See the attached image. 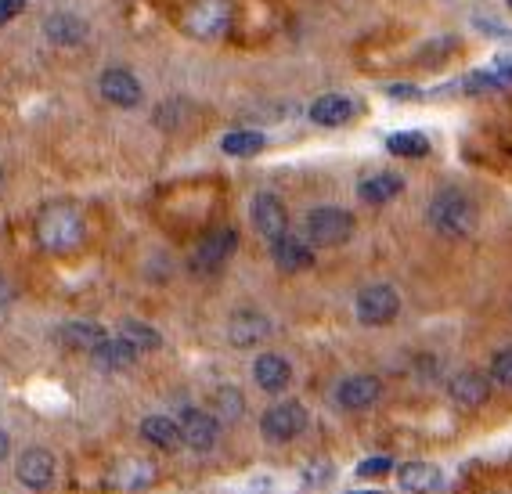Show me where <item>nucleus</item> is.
<instances>
[{"instance_id":"1","label":"nucleus","mask_w":512,"mask_h":494,"mask_svg":"<svg viewBox=\"0 0 512 494\" xmlns=\"http://www.w3.org/2000/svg\"><path fill=\"white\" fill-rule=\"evenodd\" d=\"M426 220L444 238H469L480 224V210L473 195H466L462 188H440L426 206Z\"/></svg>"},{"instance_id":"16","label":"nucleus","mask_w":512,"mask_h":494,"mask_svg":"<svg viewBox=\"0 0 512 494\" xmlns=\"http://www.w3.org/2000/svg\"><path fill=\"white\" fill-rule=\"evenodd\" d=\"M253 383L264 394H285L289 383H293V365L282 354H260L253 361Z\"/></svg>"},{"instance_id":"31","label":"nucleus","mask_w":512,"mask_h":494,"mask_svg":"<svg viewBox=\"0 0 512 494\" xmlns=\"http://www.w3.org/2000/svg\"><path fill=\"white\" fill-rule=\"evenodd\" d=\"M8 451H11V437L4 430H0V462H4V458H8Z\"/></svg>"},{"instance_id":"19","label":"nucleus","mask_w":512,"mask_h":494,"mask_svg":"<svg viewBox=\"0 0 512 494\" xmlns=\"http://www.w3.org/2000/svg\"><path fill=\"white\" fill-rule=\"evenodd\" d=\"M440 484H444V473L430 462H404L397 469V487L408 494H433Z\"/></svg>"},{"instance_id":"17","label":"nucleus","mask_w":512,"mask_h":494,"mask_svg":"<svg viewBox=\"0 0 512 494\" xmlns=\"http://www.w3.org/2000/svg\"><path fill=\"white\" fill-rule=\"evenodd\" d=\"M401 192H404V177L394 174V170H379V174L365 177V181L357 184V199L368 202V206H386V202H394Z\"/></svg>"},{"instance_id":"34","label":"nucleus","mask_w":512,"mask_h":494,"mask_svg":"<svg viewBox=\"0 0 512 494\" xmlns=\"http://www.w3.org/2000/svg\"><path fill=\"white\" fill-rule=\"evenodd\" d=\"M505 4H509V11H512V0H505Z\"/></svg>"},{"instance_id":"28","label":"nucleus","mask_w":512,"mask_h":494,"mask_svg":"<svg viewBox=\"0 0 512 494\" xmlns=\"http://www.w3.org/2000/svg\"><path fill=\"white\" fill-rule=\"evenodd\" d=\"M217 408L228 422H238V419H242V412H246V401H242V394H238L235 386H220V390H217Z\"/></svg>"},{"instance_id":"12","label":"nucleus","mask_w":512,"mask_h":494,"mask_svg":"<svg viewBox=\"0 0 512 494\" xmlns=\"http://www.w3.org/2000/svg\"><path fill=\"white\" fill-rule=\"evenodd\" d=\"M55 455L47 448H29L19 455V466H15V476H19V484L29 487V491H47V487L55 484Z\"/></svg>"},{"instance_id":"27","label":"nucleus","mask_w":512,"mask_h":494,"mask_svg":"<svg viewBox=\"0 0 512 494\" xmlns=\"http://www.w3.org/2000/svg\"><path fill=\"white\" fill-rule=\"evenodd\" d=\"M491 383H498L502 390H512V347H502L491 354V368H487Z\"/></svg>"},{"instance_id":"6","label":"nucleus","mask_w":512,"mask_h":494,"mask_svg":"<svg viewBox=\"0 0 512 494\" xmlns=\"http://www.w3.org/2000/svg\"><path fill=\"white\" fill-rule=\"evenodd\" d=\"M307 430V408L300 401H278L260 415V433L271 444H285V440L300 437Z\"/></svg>"},{"instance_id":"18","label":"nucleus","mask_w":512,"mask_h":494,"mask_svg":"<svg viewBox=\"0 0 512 494\" xmlns=\"http://www.w3.org/2000/svg\"><path fill=\"white\" fill-rule=\"evenodd\" d=\"M354 112L357 101L347 98V94H321L311 105V123H318V127H343V123L354 119Z\"/></svg>"},{"instance_id":"4","label":"nucleus","mask_w":512,"mask_h":494,"mask_svg":"<svg viewBox=\"0 0 512 494\" xmlns=\"http://www.w3.org/2000/svg\"><path fill=\"white\" fill-rule=\"evenodd\" d=\"M235 22V4L231 0H192L184 8V33H192L195 40H220Z\"/></svg>"},{"instance_id":"20","label":"nucleus","mask_w":512,"mask_h":494,"mask_svg":"<svg viewBox=\"0 0 512 494\" xmlns=\"http://www.w3.org/2000/svg\"><path fill=\"white\" fill-rule=\"evenodd\" d=\"M141 440H148V444L159 451H177L184 444L181 422L170 419V415H148V419L141 422Z\"/></svg>"},{"instance_id":"24","label":"nucleus","mask_w":512,"mask_h":494,"mask_svg":"<svg viewBox=\"0 0 512 494\" xmlns=\"http://www.w3.org/2000/svg\"><path fill=\"white\" fill-rule=\"evenodd\" d=\"M264 145H267V138L260 130H231V134H224V141H220V152H224V156L249 159V156H256V152H264Z\"/></svg>"},{"instance_id":"30","label":"nucleus","mask_w":512,"mask_h":494,"mask_svg":"<svg viewBox=\"0 0 512 494\" xmlns=\"http://www.w3.org/2000/svg\"><path fill=\"white\" fill-rule=\"evenodd\" d=\"M26 11V0H0V26H8L11 19H19Z\"/></svg>"},{"instance_id":"29","label":"nucleus","mask_w":512,"mask_h":494,"mask_svg":"<svg viewBox=\"0 0 512 494\" xmlns=\"http://www.w3.org/2000/svg\"><path fill=\"white\" fill-rule=\"evenodd\" d=\"M386 473H394V458H386V455L365 458V462L357 466V476H365V480H379V476H386Z\"/></svg>"},{"instance_id":"14","label":"nucleus","mask_w":512,"mask_h":494,"mask_svg":"<svg viewBox=\"0 0 512 494\" xmlns=\"http://www.w3.org/2000/svg\"><path fill=\"white\" fill-rule=\"evenodd\" d=\"M271 332H275V325H271V318L260 314V311H235L228 321V339L242 350L264 343Z\"/></svg>"},{"instance_id":"26","label":"nucleus","mask_w":512,"mask_h":494,"mask_svg":"<svg viewBox=\"0 0 512 494\" xmlns=\"http://www.w3.org/2000/svg\"><path fill=\"white\" fill-rule=\"evenodd\" d=\"M386 148H390L394 156H401V159H422V156H430V141H426V134H419V130L390 134Z\"/></svg>"},{"instance_id":"10","label":"nucleus","mask_w":512,"mask_h":494,"mask_svg":"<svg viewBox=\"0 0 512 494\" xmlns=\"http://www.w3.org/2000/svg\"><path fill=\"white\" fill-rule=\"evenodd\" d=\"M98 91L101 98L116 105V109H138L145 91H141V80L130 69H105L98 76Z\"/></svg>"},{"instance_id":"22","label":"nucleus","mask_w":512,"mask_h":494,"mask_svg":"<svg viewBox=\"0 0 512 494\" xmlns=\"http://www.w3.org/2000/svg\"><path fill=\"white\" fill-rule=\"evenodd\" d=\"M58 339H62L65 347L94 354V350H98L109 336H105V329H101V325H94V321H65L62 329H58Z\"/></svg>"},{"instance_id":"13","label":"nucleus","mask_w":512,"mask_h":494,"mask_svg":"<svg viewBox=\"0 0 512 494\" xmlns=\"http://www.w3.org/2000/svg\"><path fill=\"white\" fill-rule=\"evenodd\" d=\"M383 394V383L375 376H347L336 386V404L343 412H361V408H372Z\"/></svg>"},{"instance_id":"2","label":"nucleus","mask_w":512,"mask_h":494,"mask_svg":"<svg viewBox=\"0 0 512 494\" xmlns=\"http://www.w3.org/2000/svg\"><path fill=\"white\" fill-rule=\"evenodd\" d=\"M87 238V220L76 206L55 202L37 217V242L47 253H76Z\"/></svg>"},{"instance_id":"15","label":"nucleus","mask_w":512,"mask_h":494,"mask_svg":"<svg viewBox=\"0 0 512 494\" xmlns=\"http://www.w3.org/2000/svg\"><path fill=\"white\" fill-rule=\"evenodd\" d=\"M271 260L278 264V271L296 275V271L314 267V246L300 235H285V238H278V242H271Z\"/></svg>"},{"instance_id":"5","label":"nucleus","mask_w":512,"mask_h":494,"mask_svg":"<svg viewBox=\"0 0 512 494\" xmlns=\"http://www.w3.org/2000/svg\"><path fill=\"white\" fill-rule=\"evenodd\" d=\"M354 314L365 329H383L401 314V293L390 282H372L365 285L354 300Z\"/></svg>"},{"instance_id":"11","label":"nucleus","mask_w":512,"mask_h":494,"mask_svg":"<svg viewBox=\"0 0 512 494\" xmlns=\"http://www.w3.org/2000/svg\"><path fill=\"white\" fill-rule=\"evenodd\" d=\"M491 376H480V372H455L448 379V397L455 408L462 412H476L491 401Z\"/></svg>"},{"instance_id":"7","label":"nucleus","mask_w":512,"mask_h":494,"mask_svg":"<svg viewBox=\"0 0 512 494\" xmlns=\"http://www.w3.org/2000/svg\"><path fill=\"white\" fill-rule=\"evenodd\" d=\"M235 249H238V231L217 228L206 238H199V246L192 249V260H188V264H192L195 275H213V271H220V267L228 264Z\"/></svg>"},{"instance_id":"21","label":"nucleus","mask_w":512,"mask_h":494,"mask_svg":"<svg viewBox=\"0 0 512 494\" xmlns=\"http://www.w3.org/2000/svg\"><path fill=\"white\" fill-rule=\"evenodd\" d=\"M91 357H94V365H98L101 372H119V368H130L134 361H138V350L130 347L123 336H109Z\"/></svg>"},{"instance_id":"33","label":"nucleus","mask_w":512,"mask_h":494,"mask_svg":"<svg viewBox=\"0 0 512 494\" xmlns=\"http://www.w3.org/2000/svg\"><path fill=\"white\" fill-rule=\"evenodd\" d=\"M0 188H4V170H0Z\"/></svg>"},{"instance_id":"9","label":"nucleus","mask_w":512,"mask_h":494,"mask_svg":"<svg viewBox=\"0 0 512 494\" xmlns=\"http://www.w3.org/2000/svg\"><path fill=\"white\" fill-rule=\"evenodd\" d=\"M181 433H184V448L199 451V455H206V451L217 448L220 440V422L213 412H202V408H181Z\"/></svg>"},{"instance_id":"32","label":"nucleus","mask_w":512,"mask_h":494,"mask_svg":"<svg viewBox=\"0 0 512 494\" xmlns=\"http://www.w3.org/2000/svg\"><path fill=\"white\" fill-rule=\"evenodd\" d=\"M350 494H383V491H350Z\"/></svg>"},{"instance_id":"3","label":"nucleus","mask_w":512,"mask_h":494,"mask_svg":"<svg viewBox=\"0 0 512 494\" xmlns=\"http://www.w3.org/2000/svg\"><path fill=\"white\" fill-rule=\"evenodd\" d=\"M354 213L343 210V206H314L303 220V238L318 249H332V246H343L350 242L354 235Z\"/></svg>"},{"instance_id":"25","label":"nucleus","mask_w":512,"mask_h":494,"mask_svg":"<svg viewBox=\"0 0 512 494\" xmlns=\"http://www.w3.org/2000/svg\"><path fill=\"white\" fill-rule=\"evenodd\" d=\"M119 336L127 339V343L134 350H138V354L163 347V336H159V332L152 329V325H145V321H123V325H119Z\"/></svg>"},{"instance_id":"23","label":"nucleus","mask_w":512,"mask_h":494,"mask_svg":"<svg viewBox=\"0 0 512 494\" xmlns=\"http://www.w3.org/2000/svg\"><path fill=\"white\" fill-rule=\"evenodd\" d=\"M44 33H47V40L51 44H58V47H76V44H83L87 40V22L83 19H76V15H51V19L44 22Z\"/></svg>"},{"instance_id":"8","label":"nucleus","mask_w":512,"mask_h":494,"mask_svg":"<svg viewBox=\"0 0 512 494\" xmlns=\"http://www.w3.org/2000/svg\"><path fill=\"white\" fill-rule=\"evenodd\" d=\"M249 217H253V228L267 242H278V238L289 235V210L275 192H256L249 202Z\"/></svg>"}]
</instances>
